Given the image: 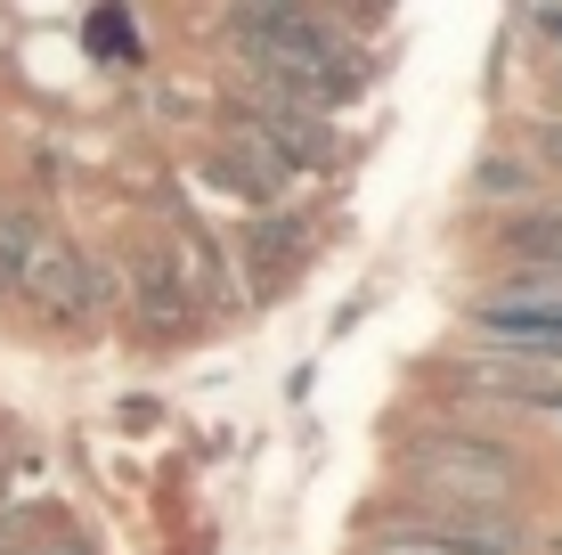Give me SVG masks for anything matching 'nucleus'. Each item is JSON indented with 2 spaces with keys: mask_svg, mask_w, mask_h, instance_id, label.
I'll return each instance as SVG.
<instances>
[{
  "mask_svg": "<svg viewBox=\"0 0 562 555\" xmlns=\"http://www.w3.org/2000/svg\"><path fill=\"white\" fill-rule=\"evenodd\" d=\"M392 466L408 490H449V499H490L514 507L530 490V457H521L506 433L473 425V417H432V425H408L392 442Z\"/></svg>",
  "mask_w": 562,
  "mask_h": 555,
  "instance_id": "nucleus-1",
  "label": "nucleus"
},
{
  "mask_svg": "<svg viewBox=\"0 0 562 555\" xmlns=\"http://www.w3.org/2000/svg\"><path fill=\"white\" fill-rule=\"evenodd\" d=\"M16 302H25L49 335H99L114 319V302H123V278H114V254H99V245L49 237L42 262L25 270V286H16Z\"/></svg>",
  "mask_w": 562,
  "mask_h": 555,
  "instance_id": "nucleus-2",
  "label": "nucleus"
},
{
  "mask_svg": "<svg viewBox=\"0 0 562 555\" xmlns=\"http://www.w3.org/2000/svg\"><path fill=\"white\" fill-rule=\"evenodd\" d=\"M221 245H228L237 302H245V311H261V302L294 295L302 270L318 262V213H310L302 197H294V204H269V213H245L237 237H221Z\"/></svg>",
  "mask_w": 562,
  "mask_h": 555,
  "instance_id": "nucleus-3",
  "label": "nucleus"
},
{
  "mask_svg": "<svg viewBox=\"0 0 562 555\" xmlns=\"http://www.w3.org/2000/svg\"><path fill=\"white\" fill-rule=\"evenodd\" d=\"M114 278H123L114 319H123L139 343H188L204 328V302H196V286H188V270H180L171 229H155V237H139L131 254H114Z\"/></svg>",
  "mask_w": 562,
  "mask_h": 555,
  "instance_id": "nucleus-4",
  "label": "nucleus"
},
{
  "mask_svg": "<svg viewBox=\"0 0 562 555\" xmlns=\"http://www.w3.org/2000/svg\"><path fill=\"white\" fill-rule=\"evenodd\" d=\"M221 123H228V131H245V140H261L269 156L294 171V180H335V171L351 164V147H342L335 114L285 107V99H269V90H245V82H228Z\"/></svg>",
  "mask_w": 562,
  "mask_h": 555,
  "instance_id": "nucleus-5",
  "label": "nucleus"
},
{
  "mask_svg": "<svg viewBox=\"0 0 562 555\" xmlns=\"http://www.w3.org/2000/svg\"><path fill=\"white\" fill-rule=\"evenodd\" d=\"M440 392H449L457 409L562 417V368H538V359H497V352H464V359H440Z\"/></svg>",
  "mask_w": 562,
  "mask_h": 555,
  "instance_id": "nucleus-6",
  "label": "nucleus"
},
{
  "mask_svg": "<svg viewBox=\"0 0 562 555\" xmlns=\"http://www.w3.org/2000/svg\"><path fill=\"white\" fill-rule=\"evenodd\" d=\"M204 180L221 188V197H237L245 213H269V204H294L302 197L294 171L269 156L261 140H245V131H228V123H221V140L204 147Z\"/></svg>",
  "mask_w": 562,
  "mask_h": 555,
  "instance_id": "nucleus-7",
  "label": "nucleus"
},
{
  "mask_svg": "<svg viewBox=\"0 0 562 555\" xmlns=\"http://www.w3.org/2000/svg\"><path fill=\"white\" fill-rule=\"evenodd\" d=\"M57 237V221H49V204H33V197H0V311L16 302V286H25V270L42 262V245Z\"/></svg>",
  "mask_w": 562,
  "mask_h": 555,
  "instance_id": "nucleus-8",
  "label": "nucleus"
},
{
  "mask_svg": "<svg viewBox=\"0 0 562 555\" xmlns=\"http://www.w3.org/2000/svg\"><path fill=\"white\" fill-rule=\"evenodd\" d=\"M464 197H473L481 213H521V204L547 197V180H538V164L521 156V147H490V156L464 171Z\"/></svg>",
  "mask_w": 562,
  "mask_h": 555,
  "instance_id": "nucleus-9",
  "label": "nucleus"
},
{
  "mask_svg": "<svg viewBox=\"0 0 562 555\" xmlns=\"http://www.w3.org/2000/svg\"><path fill=\"white\" fill-rule=\"evenodd\" d=\"M514 147L538 164V180H547V188H562V114H530Z\"/></svg>",
  "mask_w": 562,
  "mask_h": 555,
  "instance_id": "nucleus-10",
  "label": "nucleus"
},
{
  "mask_svg": "<svg viewBox=\"0 0 562 555\" xmlns=\"http://www.w3.org/2000/svg\"><path fill=\"white\" fill-rule=\"evenodd\" d=\"M90 42H99V57H131V33H123V9H99V16H90Z\"/></svg>",
  "mask_w": 562,
  "mask_h": 555,
  "instance_id": "nucleus-11",
  "label": "nucleus"
},
{
  "mask_svg": "<svg viewBox=\"0 0 562 555\" xmlns=\"http://www.w3.org/2000/svg\"><path fill=\"white\" fill-rule=\"evenodd\" d=\"M530 33L562 57V0H530Z\"/></svg>",
  "mask_w": 562,
  "mask_h": 555,
  "instance_id": "nucleus-12",
  "label": "nucleus"
},
{
  "mask_svg": "<svg viewBox=\"0 0 562 555\" xmlns=\"http://www.w3.org/2000/svg\"><path fill=\"white\" fill-rule=\"evenodd\" d=\"M16 555H90V547H82V540H66V531H33V540L16 547Z\"/></svg>",
  "mask_w": 562,
  "mask_h": 555,
  "instance_id": "nucleus-13",
  "label": "nucleus"
},
{
  "mask_svg": "<svg viewBox=\"0 0 562 555\" xmlns=\"http://www.w3.org/2000/svg\"><path fill=\"white\" fill-rule=\"evenodd\" d=\"M538 114H562V57L547 49V107H538Z\"/></svg>",
  "mask_w": 562,
  "mask_h": 555,
  "instance_id": "nucleus-14",
  "label": "nucleus"
},
{
  "mask_svg": "<svg viewBox=\"0 0 562 555\" xmlns=\"http://www.w3.org/2000/svg\"><path fill=\"white\" fill-rule=\"evenodd\" d=\"M538 547H547V555H562V531H538Z\"/></svg>",
  "mask_w": 562,
  "mask_h": 555,
  "instance_id": "nucleus-15",
  "label": "nucleus"
}]
</instances>
